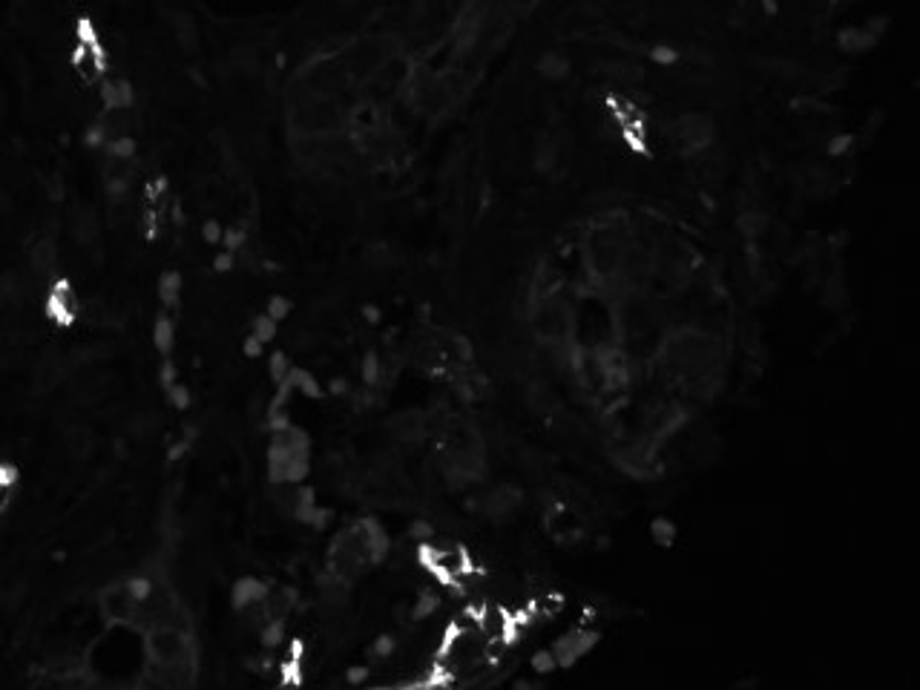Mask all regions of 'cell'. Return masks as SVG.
Masks as SVG:
<instances>
[{"label": "cell", "instance_id": "44dd1931", "mask_svg": "<svg viewBox=\"0 0 920 690\" xmlns=\"http://www.w3.org/2000/svg\"><path fill=\"white\" fill-rule=\"evenodd\" d=\"M366 673L368 670H351V673H348V679H351V682H360V679H366Z\"/></svg>", "mask_w": 920, "mask_h": 690}, {"label": "cell", "instance_id": "277c9868", "mask_svg": "<svg viewBox=\"0 0 920 690\" xmlns=\"http://www.w3.org/2000/svg\"><path fill=\"white\" fill-rule=\"evenodd\" d=\"M532 328H535V334H541L544 340H561V337L567 334L570 322H567V314H564L561 305H544V308L535 311Z\"/></svg>", "mask_w": 920, "mask_h": 690}, {"label": "cell", "instance_id": "8fae6325", "mask_svg": "<svg viewBox=\"0 0 920 690\" xmlns=\"http://www.w3.org/2000/svg\"><path fill=\"white\" fill-rule=\"evenodd\" d=\"M529 667L535 670V673H552L555 667H558V659H555V653L550 650H538V653H532V659H529Z\"/></svg>", "mask_w": 920, "mask_h": 690}, {"label": "cell", "instance_id": "5bb4252c", "mask_svg": "<svg viewBox=\"0 0 920 690\" xmlns=\"http://www.w3.org/2000/svg\"><path fill=\"white\" fill-rule=\"evenodd\" d=\"M274 334H276V320H271V317H262V320H256V334H253V337H256L259 343H268V340H271Z\"/></svg>", "mask_w": 920, "mask_h": 690}, {"label": "cell", "instance_id": "e0dca14e", "mask_svg": "<svg viewBox=\"0 0 920 690\" xmlns=\"http://www.w3.org/2000/svg\"><path fill=\"white\" fill-rule=\"evenodd\" d=\"M271 374H274L276 380H282V377L288 374V366H285V357H282V354H274V360H271Z\"/></svg>", "mask_w": 920, "mask_h": 690}, {"label": "cell", "instance_id": "2e32d148", "mask_svg": "<svg viewBox=\"0 0 920 690\" xmlns=\"http://www.w3.org/2000/svg\"><path fill=\"white\" fill-rule=\"evenodd\" d=\"M374 653H377V656H391V653H394V639H391V636H380L377 644H374Z\"/></svg>", "mask_w": 920, "mask_h": 690}, {"label": "cell", "instance_id": "7a4b0ae2", "mask_svg": "<svg viewBox=\"0 0 920 690\" xmlns=\"http://www.w3.org/2000/svg\"><path fill=\"white\" fill-rule=\"evenodd\" d=\"M455 21V0H414L412 26L426 35H440Z\"/></svg>", "mask_w": 920, "mask_h": 690}, {"label": "cell", "instance_id": "30bf717a", "mask_svg": "<svg viewBox=\"0 0 920 690\" xmlns=\"http://www.w3.org/2000/svg\"><path fill=\"white\" fill-rule=\"evenodd\" d=\"M736 225H739V230H742L745 236H759V233L765 230V216H762L759 210H742L739 219H736Z\"/></svg>", "mask_w": 920, "mask_h": 690}, {"label": "cell", "instance_id": "3957f363", "mask_svg": "<svg viewBox=\"0 0 920 690\" xmlns=\"http://www.w3.org/2000/svg\"><path fill=\"white\" fill-rule=\"evenodd\" d=\"M596 633H590V630H575L570 636H564V639H558L555 647H552V653H555V659H558V667H570L575 659H581L587 650H593V644H596Z\"/></svg>", "mask_w": 920, "mask_h": 690}, {"label": "cell", "instance_id": "4fadbf2b", "mask_svg": "<svg viewBox=\"0 0 920 690\" xmlns=\"http://www.w3.org/2000/svg\"><path fill=\"white\" fill-rule=\"evenodd\" d=\"M437 604H440V601H437V596H420V598H417V604H414L412 619L414 621L429 619V616H432V613L437 610Z\"/></svg>", "mask_w": 920, "mask_h": 690}, {"label": "cell", "instance_id": "ffe728a7", "mask_svg": "<svg viewBox=\"0 0 920 690\" xmlns=\"http://www.w3.org/2000/svg\"><path fill=\"white\" fill-rule=\"evenodd\" d=\"M846 147H851V138L849 136H840V141H834V144H831L828 150H831V153L837 156V153H843Z\"/></svg>", "mask_w": 920, "mask_h": 690}, {"label": "cell", "instance_id": "ac0fdd59", "mask_svg": "<svg viewBox=\"0 0 920 690\" xmlns=\"http://www.w3.org/2000/svg\"><path fill=\"white\" fill-rule=\"evenodd\" d=\"M650 55H653V58H656V61H662V64H673V61H676V58H679V55H676V52H673V49H665V46H662V49H659V46H656V49H653V52H650Z\"/></svg>", "mask_w": 920, "mask_h": 690}, {"label": "cell", "instance_id": "d6986e66", "mask_svg": "<svg viewBox=\"0 0 920 690\" xmlns=\"http://www.w3.org/2000/svg\"><path fill=\"white\" fill-rule=\"evenodd\" d=\"M412 535L414 538H423V541H426V538H432V527H429L426 521H417V524H412Z\"/></svg>", "mask_w": 920, "mask_h": 690}, {"label": "cell", "instance_id": "ba28073f", "mask_svg": "<svg viewBox=\"0 0 920 690\" xmlns=\"http://www.w3.org/2000/svg\"><path fill=\"white\" fill-rule=\"evenodd\" d=\"M535 69H538V75L547 78V81H561V78L570 75V61H567L561 52L550 49V52H544V55L538 58V67Z\"/></svg>", "mask_w": 920, "mask_h": 690}, {"label": "cell", "instance_id": "6da1fadb", "mask_svg": "<svg viewBox=\"0 0 920 690\" xmlns=\"http://www.w3.org/2000/svg\"><path fill=\"white\" fill-rule=\"evenodd\" d=\"M713 136H716V127H713V121L708 115L693 113L682 115V118L673 121V141H676L685 153H690V156L711 150Z\"/></svg>", "mask_w": 920, "mask_h": 690}, {"label": "cell", "instance_id": "8992f818", "mask_svg": "<svg viewBox=\"0 0 920 690\" xmlns=\"http://www.w3.org/2000/svg\"><path fill=\"white\" fill-rule=\"evenodd\" d=\"M877 32H874V21H869V26H849V29L840 32V46L849 49V52H863V49L877 44Z\"/></svg>", "mask_w": 920, "mask_h": 690}, {"label": "cell", "instance_id": "5b68a950", "mask_svg": "<svg viewBox=\"0 0 920 690\" xmlns=\"http://www.w3.org/2000/svg\"><path fill=\"white\" fill-rule=\"evenodd\" d=\"M521 501V495H518V489H512V486H498V489H492L486 498H483V512L489 515V518H506L515 506Z\"/></svg>", "mask_w": 920, "mask_h": 690}, {"label": "cell", "instance_id": "9c48e42d", "mask_svg": "<svg viewBox=\"0 0 920 690\" xmlns=\"http://www.w3.org/2000/svg\"><path fill=\"white\" fill-rule=\"evenodd\" d=\"M259 601H265V587L256 578H245V581L236 584V604L239 607H251Z\"/></svg>", "mask_w": 920, "mask_h": 690}, {"label": "cell", "instance_id": "7c38bea8", "mask_svg": "<svg viewBox=\"0 0 920 690\" xmlns=\"http://www.w3.org/2000/svg\"><path fill=\"white\" fill-rule=\"evenodd\" d=\"M673 535H676V529H673V524L667 518H656L653 521V538H656L659 547H667L673 541Z\"/></svg>", "mask_w": 920, "mask_h": 690}, {"label": "cell", "instance_id": "9a60e30c", "mask_svg": "<svg viewBox=\"0 0 920 690\" xmlns=\"http://www.w3.org/2000/svg\"><path fill=\"white\" fill-rule=\"evenodd\" d=\"M288 311H291V305H288V299H282V297H274L271 299V305H268V317L276 322L282 320Z\"/></svg>", "mask_w": 920, "mask_h": 690}, {"label": "cell", "instance_id": "52a82bcc", "mask_svg": "<svg viewBox=\"0 0 920 690\" xmlns=\"http://www.w3.org/2000/svg\"><path fill=\"white\" fill-rule=\"evenodd\" d=\"M555 161H558V144H555V138H535V144H532V167H535L538 173H547V170L555 167Z\"/></svg>", "mask_w": 920, "mask_h": 690}]
</instances>
